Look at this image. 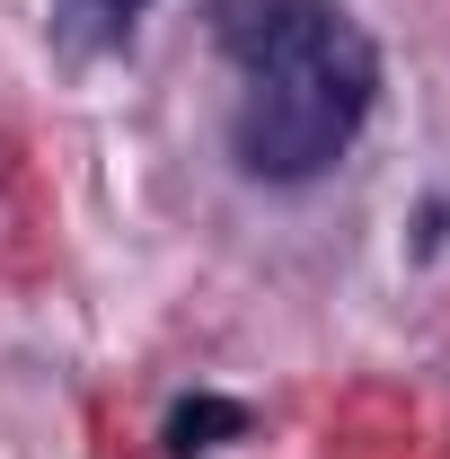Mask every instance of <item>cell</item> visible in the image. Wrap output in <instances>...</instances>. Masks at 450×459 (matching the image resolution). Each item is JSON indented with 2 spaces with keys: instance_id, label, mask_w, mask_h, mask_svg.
<instances>
[{
  "instance_id": "obj_1",
  "label": "cell",
  "mask_w": 450,
  "mask_h": 459,
  "mask_svg": "<svg viewBox=\"0 0 450 459\" xmlns=\"http://www.w3.org/2000/svg\"><path fill=\"white\" fill-rule=\"evenodd\" d=\"M212 45L238 71L229 160L256 186H318L380 107V45L344 0H212Z\"/></svg>"
},
{
  "instance_id": "obj_2",
  "label": "cell",
  "mask_w": 450,
  "mask_h": 459,
  "mask_svg": "<svg viewBox=\"0 0 450 459\" xmlns=\"http://www.w3.org/2000/svg\"><path fill=\"white\" fill-rule=\"evenodd\" d=\"M247 424H256V415H247L238 398H177V406H169V433H160V442H169L177 459H195V451H221V442H238Z\"/></svg>"
},
{
  "instance_id": "obj_3",
  "label": "cell",
  "mask_w": 450,
  "mask_h": 459,
  "mask_svg": "<svg viewBox=\"0 0 450 459\" xmlns=\"http://www.w3.org/2000/svg\"><path fill=\"white\" fill-rule=\"evenodd\" d=\"M62 9H71V18H98V27H133L151 0H62Z\"/></svg>"
}]
</instances>
